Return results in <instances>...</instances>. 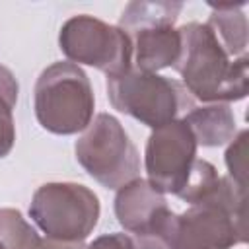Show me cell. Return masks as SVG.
Segmentation results:
<instances>
[{
  "instance_id": "6",
  "label": "cell",
  "mask_w": 249,
  "mask_h": 249,
  "mask_svg": "<svg viewBox=\"0 0 249 249\" xmlns=\"http://www.w3.org/2000/svg\"><path fill=\"white\" fill-rule=\"evenodd\" d=\"M76 160L84 171L105 189H121L140 173V156L123 128L109 113H99L76 140Z\"/></svg>"
},
{
  "instance_id": "11",
  "label": "cell",
  "mask_w": 249,
  "mask_h": 249,
  "mask_svg": "<svg viewBox=\"0 0 249 249\" xmlns=\"http://www.w3.org/2000/svg\"><path fill=\"white\" fill-rule=\"evenodd\" d=\"M183 121L191 128L196 144L206 148L224 146L235 136V117L228 103H212L208 107H193Z\"/></svg>"
},
{
  "instance_id": "7",
  "label": "cell",
  "mask_w": 249,
  "mask_h": 249,
  "mask_svg": "<svg viewBox=\"0 0 249 249\" xmlns=\"http://www.w3.org/2000/svg\"><path fill=\"white\" fill-rule=\"evenodd\" d=\"M97 195L80 183H45L31 198L29 216L56 241H84L99 220Z\"/></svg>"
},
{
  "instance_id": "5",
  "label": "cell",
  "mask_w": 249,
  "mask_h": 249,
  "mask_svg": "<svg viewBox=\"0 0 249 249\" xmlns=\"http://www.w3.org/2000/svg\"><path fill=\"white\" fill-rule=\"evenodd\" d=\"M181 10V2L134 0L126 4L117 27L132 45L134 68L156 74L175 64L181 53V35L173 25Z\"/></svg>"
},
{
  "instance_id": "3",
  "label": "cell",
  "mask_w": 249,
  "mask_h": 249,
  "mask_svg": "<svg viewBox=\"0 0 249 249\" xmlns=\"http://www.w3.org/2000/svg\"><path fill=\"white\" fill-rule=\"evenodd\" d=\"M35 117L53 134H76L93 119V89L88 74L74 62L47 66L33 91Z\"/></svg>"
},
{
  "instance_id": "8",
  "label": "cell",
  "mask_w": 249,
  "mask_h": 249,
  "mask_svg": "<svg viewBox=\"0 0 249 249\" xmlns=\"http://www.w3.org/2000/svg\"><path fill=\"white\" fill-rule=\"evenodd\" d=\"M58 47L70 62L93 66L107 78H117L132 68V45L124 31L88 14L64 21Z\"/></svg>"
},
{
  "instance_id": "4",
  "label": "cell",
  "mask_w": 249,
  "mask_h": 249,
  "mask_svg": "<svg viewBox=\"0 0 249 249\" xmlns=\"http://www.w3.org/2000/svg\"><path fill=\"white\" fill-rule=\"evenodd\" d=\"M107 95L117 111L130 115L152 130L195 107V99L181 82L138 68L107 78Z\"/></svg>"
},
{
  "instance_id": "18",
  "label": "cell",
  "mask_w": 249,
  "mask_h": 249,
  "mask_svg": "<svg viewBox=\"0 0 249 249\" xmlns=\"http://www.w3.org/2000/svg\"><path fill=\"white\" fill-rule=\"evenodd\" d=\"M86 249H134V243L126 233H105L95 237Z\"/></svg>"
},
{
  "instance_id": "17",
  "label": "cell",
  "mask_w": 249,
  "mask_h": 249,
  "mask_svg": "<svg viewBox=\"0 0 249 249\" xmlns=\"http://www.w3.org/2000/svg\"><path fill=\"white\" fill-rule=\"evenodd\" d=\"M171 216H173V210L169 212V216L156 230H150L146 233H134L132 235L134 249H171L169 243H167V237H165V231H167Z\"/></svg>"
},
{
  "instance_id": "12",
  "label": "cell",
  "mask_w": 249,
  "mask_h": 249,
  "mask_svg": "<svg viewBox=\"0 0 249 249\" xmlns=\"http://www.w3.org/2000/svg\"><path fill=\"white\" fill-rule=\"evenodd\" d=\"M212 14L206 21L214 37L218 39L220 47L226 54L231 56H245L247 49V19L241 8L245 2L239 4H208Z\"/></svg>"
},
{
  "instance_id": "2",
  "label": "cell",
  "mask_w": 249,
  "mask_h": 249,
  "mask_svg": "<svg viewBox=\"0 0 249 249\" xmlns=\"http://www.w3.org/2000/svg\"><path fill=\"white\" fill-rule=\"evenodd\" d=\"M165 237L171 249H231L245 243V187L222 177L206 200L183 214L173 212Z\"/></svg>"
},
{
  "instance_id": "1",
  "label": "cell",
  "mask_w": 249,
  "mask_h": 249,
  "mask_svg": "<svg viewBox=\"0 0 249 249\" xmlns=\"http://www.w3.org/2000/svg\"><path fill=\"white\" fill-rule=\"evenodd\" d=\"M181 53L173 68L193 99L206 103L239 101L249 89V58L231 60L206 23L191 21L179 27Z\"/></svg>"
},
{
  "instance_id": "19",
  "label": "cell",
  "mask_w": 249,
  "mask_h": 249,
  "mask_svg": "<svg viewBox=\"0 0 249 249\" xmlns=\"http://www.w3.org/2000/svg\"><path fill=\"white\" fill-rule=\"evenodd\" d=\"M43 249H86L84 241H56V239H43Z\"/></svg>"
},
{
  "instance_id": "15",
  "label": "cell",
  "mask_w": 249,
  "mask_h": 249,
  "mask_svg": "<svg viewBox=\"0 0 249 249\" xmlns=\"http://www.w3.org/2000/svg\"><path fill=\"white\" fill-rule=\"evenodd\" d=\"M222 181V175H218L216 167L206 161V160H195V165H193V171L185 183V187L179 191V198L189 202V204H196V202H202L206 200L220 185Z\"/></svg>"
},
{
  "instance_id": "10",
  "label": "cell",
  "mask_w": 249,
  "mask_h": 249,
  "mask_svg": "<svg viewBox=\"0 0 249 249\" xmlns=\"http://www.w3.org/2000/svg\"><path fill=\"white\" fill-rule=\"evenodd\" d=\"M171 212L163 193L156 191L148 181L136 177L123 185L115 196V216L119 224L134 233L156 230Z\"/></svg>"
},
{
  "instance_id": "20",
  "label": "cell",
  "mask_w": 249,
  "mask_h": 249,
  "mask_svg": "<svg viewBox=\"0 0 249 249\" xmlns=\"http://www.w3.org/2000/svg\"><path fill=\"white\" fill-rule=\"evenodd\" d=\"M0 249H4V247H2V245H0Z\"/></svg>"
},
{
  "instance_id": "9",
  "label": "cell",
  "mask_w": 249,
  "mask_h": 249,
  "mask_svg": "<svg viewBox=\"0 0 249 249\" xmlns=\"http://www.w3.org/2000/svg\"><path fill=\"white\" fill-rule=\"evenodd\" d=\"M196 146L198 144L183 119L154 128L148 136L144 154L148 183L160 193L177 196L193 171Z\"/></svg>"
},
{
  "instance_id": "16",
  "label": "cell",
  "mask_w": 249,
  "mask_h": 249,
  "mask_svg": "<svg viewBox=\"0 0 249 249\" xmlns=\"http://www.w3.org/2000/svg\"><path fill=\"white\" fill-rule=\"evenodd\" d=\"M247 138L249 132L241 130L237 136H233L230 148L226 150V165L230 171L228 177L241 187H245V171H247Z\"/></svg>"
},
{
  "instance_id": "14",
  "label": "cell",
  "mask_w": 249,
  "mask_h": 249,
  "mask_svg": "<svg viewBox=\"0 0 249 249\" xmlns=\"http://www.w3.org/2000/svg\"><path fill=\"white\" fill-rule=\"evenodd\" d=\"M18 91L14 74L0 64V158H6L16 142L14 107L18 103Z\"/></svg>"
},
{
  "instance_id": "13",
  "label": "cell",
  "mask_w": 249,
  "mask_h": 249,
  "mask_svg": "<svg viewBox=\"0 0 249 249\" xmlns=\"http://www.w3.org/2000/svg\"><path fill=\"white\" fill-rule=\"evenodd\" d=\"M0 245L4 249H43V237L25 222L19 210L0 208Z\"/></svg>"
}]
</instances>
